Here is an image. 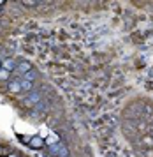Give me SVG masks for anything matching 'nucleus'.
Wrapping results in <instances>:
<instances>
[{"label":"nucleus","instance_id":"nucleus-1","mask_svg":"<svg viewBox=\"0 0 153 157\" xmlns=\"http://www.w3.org/2000/svg\"><path fill=\"white\" fill-rule=\"evenodd\" d=\"M42 143H44V140H42L41 136H34V138L30 140V145H32L34 148H39V147H42Z\"/></svg>","mask_w":153,"mask_h":157},{"label":"nucleus","instance_id":"nucleus-2","mask_svg":"<svg viewBox=\"0 0 153 157\" xmlns=\"http://www.w3.org/2000/svg\"><path fill=\"white\" fill-rule=\"evenodd\" d=\"M46 143H48V145L58 143V136H56V134H49V136H48V140H46Z\"/></svg>","mask_w":153,"mask_h":157},{"label":"nucleus","instance_id":"nucleus-3","mask_svg":"<svg viewBox=\"0 0 153 157\" xmlns=\"http://www.w3.org/2000/svg\"><path fill=\"white\" fill-rule=\"evenodd\" d=\"M4 65H6V71H11V69H13V62H11V60H6V62H4Z\"/></svg>","mask_w":153,"mask_h":157},{"label":"nucleus","instance_id":"nucleus-4","mask_svg":"<svg viewBox=\"0 0 153 157\" xmlns=\"http://www.w3.org/2000/svg\"><path fill=\"white\" fill-rule=\"evenodd\" d=\"M11 90H13V92H18V90H20V85H18V83H11Z\"/></svg>","mask_w":153,"mask_h":157},{"label":"nucleus","instance_id":"nucleus-5","mask_svg":"<svg viewBox=\"0 0 153 157\" xmlns=\"http://www.w3.org/2000/svg\"><path fill=\"white\" fill-rule=\"evenodd\" d=\"M0 78L2 79H7V71L4 69V71H0Z\"/></svg>","mask_w":153,"mask_h":157},{"label":"nucleus","instance_id":"nucleus-6","mask_svg":"<svg viewBox=\"0 0 153 157\" xmlns=\"http://www.w3.org/2000/svg\"><path fill=\"white\" fill-rule=\"evenodd\" d=\"M23 88H30V83L28 81H23Z\"/></svg>","mask_w":153,"mask_h":157},{"label":"nucleus","instance_id":"nucleus-7","mask_svg":"<svg viewBox=\"0 0 153 157\" xmlns=\"http://www.w3.org/2000/svg\"><path fill=\"white\" fill-rule=\"evenodd\" d=\"M9 157H16V155H9Z\"/></svg>","mask_w":153,"mask_h":157},{"label":"nucleus","instance_id":"nucleus-8","mask_svg":"<svg viewBox=\"0 0 153 157\" xmlns=\"http://www.w3.org/2000/svg\"><path fill=\"white\" fill-rule=\"evenodd\" d=\"M0 154H2V152H0Z\"/></svg>","mask_w":153,"mask_h":157}]
</instances>
